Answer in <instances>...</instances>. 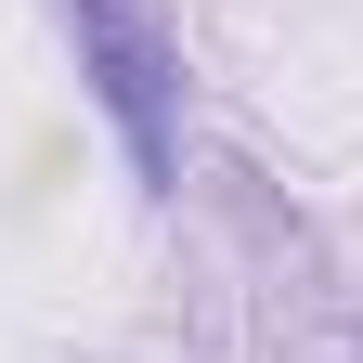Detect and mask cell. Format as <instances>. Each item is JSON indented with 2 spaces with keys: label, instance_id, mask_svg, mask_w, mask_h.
I'll list each match as a JSON object with an SVG mask.
<instances>
[{
  "label": "cell",
  "instance_id": "6da1fadb",
  "mask_svg": "<svg viewBox=\"0 0 363 363\" xmlns=\"http://www.w3.org/2000/svg\"><path fill=\"white\" fill-rule=\"evenodd\" d=\"M65 26H78V65H91V91H104L117 143H130V182L169 195L182 182V65H169V39L130 13V0H65Z\"/></svg>",
  "mask_w": 363,
  "mask_h": 363
}]
</instances>
